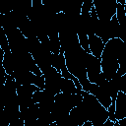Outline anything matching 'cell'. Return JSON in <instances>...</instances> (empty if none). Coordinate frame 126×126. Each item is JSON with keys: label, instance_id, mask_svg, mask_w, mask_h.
Segmentation results:
<instances>
[{"label": "cell", "instance_id": "obj_16", "mask_svg": "<svg viewBox=\"0 0 126 126\" xmlns=\"http://www.w3.org/2000/svg\"><path fill=\"white\" fill-rule=\"evenodd\" d=\"M69 116L71 117V119L73 120V122L76 124V126H82L84 124V122L87 121V118H86L83 110L80 108L79 105L73 107L70 110Z\"/></svg>", "mask_w": 126, "mask_h": 126}, {"label": "cell", "instance_id": "obj_18", "mask_svg": "<svg viewBox=\"0 0 126 126\" xmlns=\"http://www.w3.org/2000/svg\"><path fill=\"white\" fill-rule=\"evenodd\" d=\"M51 66L54 67L57 71H60V67L63 63H65V57H64V52L60 51L59 53H51Z\"/></svg>", "mask_w": 126, "mask_h": 126}, {"label": "cell", "instance_id": "obj_22", "mask_svg": "<svg viewBox=\"0 0 126 126\" xmlns=\"http://www.w3.org/2000/svg\"><path fill=\"white\" fill-rule=\"evenodd\" d=\"M33 85H35L36 87H38L40 90H43V89H44L45 81H44V76H43V74H41V75H36V76H35Z\"/></svg>", "mask_w": 126, "mask_h": 126}, {"label": "cell", "instance_id": "obj_13", "mask_svg": "<svg viewBox=\"0 0 126 126\" xmlns=\"http://www.w3.org/2000/svg\"><path fill=\"white\" fill-rule=\"evenodd\" d=\"M115 104V119L119 120L126 117V93L119 91L114 101Z\"/></svg>", "mask_w": 126, "mask_h": 126}, {"label": "cell", "instance_id": "obj_2", "mask_svg": "<svg viewBox=\"0 0 126 126\" xmlns=\"http://www.w3.org/2000/svg\"><path fill=\"white\" fill-rule=\"evenodd\" d=\"M125 44L126 42H124L119 37L110 38L105 42L100 55V67L101 72L106 80L112 79L116 74L119 67L118 57Z\"/></svg>", "mask_w": 126, "mask_h": 126}, {"label": "cell", "instance_id": "obj_7", "mask_svg": "<svg viewBox=\"0 0 126 126\" xmlns=\"http://www.w3.org/2000/svg\"><path fill=\"white\" fill-rule=\"evenodd\" d=\"M42 74L44 76V81H45L44 90L48 91L54 95L60 93L61 92L60 86H61V82L63 79L61 73L51 66L48 70H46Z\"/></svg>", "mask_w": 126, "mask_h": 126}, {"label": "cell", "instance_id": "obj_5", "mask_svg": "<svg viewBox=\"0 0 126 126\" xmlns=\"http://www.w3.org/2000/svg\"><path fill=\"white\" fill-rule=\"evenodd\" d=\"M4 32L7 35L10 50L13 53L29 52L27 45V38L24 36V34L20 32L18 28H12Z\"/></svg>", "mask_w": 126, "mask_h": 126}, {"label": "cell", "instance_id": "obj_12", "mask_svg": "<svg viewBox=\"0 0 126 126\" xmlns=\"http://www.w3.org/2000/svg\"><path fill=\"white\" fill-rule=\"evenodd\" d=\"M83 0H61V12L67 15H79Z\"/></svg>", "mask_w": 126, "mask_h": 126}, {"label": "cell", "instance_id": "obj_21", "mask_svg": "<svg viewBox=\"0 0 126 126\" xmlns=\"http://www.w3.org/2000/svg\"><path fill=\"white\" fill-rule=\"evenodd\" d=\"M0 46L4 50V52L10 50L9 42H8V39H7V35H6V33H5V32H4L2 27L0 28Z\"/></svg>", "mask_w": 126, "mask_h": 126}, {"label": "cell", "instance_id": "obj_15", "mask_svg": "<svg viewBox=\"0 0 126 126\" xmlns=\"http://www.w3.org/2000/svg\"><path fill=\"white\" fill-rule=\"evenodd\" d=\"M32 0H19L12 11L15 12L16 14L28 17V15L32 9Z\"/></svg>", "mask_w": 126, "mask_h": 126}, {"label": "cell", "instance_id": "obj_14", "mask_svg": "<svg viewBox=\"0 0 126 126\" xmlns=\"http://www.w3.org/2000/svg\"><path fill=\"white\" fill-rule=\"evenodd\" d=\"M2 65H3V68H4L5 72L8 75H12L13 72L16 70L15 56H14V53L11 50H8V51L4 52V56H3V60H2Z\"/></svg>", "mask_w": 126, "mask_h": 126}, {"label": "cell", "instance_id": "obj_25", "mask_svg": "<svg viewBox=\"0 0 126 126\" xmlns=\"http://www.w3.org/2000/svg\"><path fill=\"white\" fill-rule=\"evenodd\" d=\"M118 3H120V4H123V5H125L126 4V0H116Z\"/></svg>", "mask_w": 126, "mask_h": 126}, {"label": "cell", "instance_id": "obj_17", "mask_svg": "<svg viewBox=\"0 0 126 126\" xmlns=\"http://www.w3.org/2000/svg\"><path fill=\"white\" fill-rule=\"evenodd\" d=\"M109 32H110L111 38L120 37V25L115 15L112 16V18L109 21Z\"/></svg>", "mask_w": 126, "mask_h": 126}, {"label": "cell", "instance_id": "obj_9", "mask_svg": "<svg viewBox=\"0 0 126 126\" xmlns=\"http://www.w3.org/2000/svg\"><path fill=\"white\" fill-rule=\"evenodd\" d=\"M86 71L88 80L91 83H96L101 74L100 59L94 57L90 52H88L86 56Z\"/></svg>", "mask_w": 126, "mask_h": 126}, {"label": "cell", "instance_id": "obj_19", "mask_svg": "<svg viewBox=\"0 0 126 126\" xmlns=\"http://www.w3.org/2000/svg\"><path fill=\"white\" fill-rule=\"evenodd\" d=\"M48 39H49V48H50L51 53H59L60 52V41H59L58 32L49 34Z\"/></svg>", "mask_w": 126, "mask_h": 126}, {"label": "cell", "instance_id": "obj_23", "mask_svg": "<svg viewBox=\"0 0 126 126\" xmlns=\"http://www.w3.org/2000/svg\"><path fill=\"white\" fill-rule=\"evenodd\" d=\"M92 7H93V0H83V4H82L81 12L90 13Z\"/></svg>", "mask_w": 126, "mask_h": 126}, {"label": "cell", "instance_id": "obj_1", "mask_svg": "<svg viewBox=\"0 0 126 126\" xmlns=\"http://www.w3.org/2000/svg\"><path fill=\"white\" fill-rule=\"evenodd\" d=\"M87 53L88 52L83 49L81 45L64 51L65 63L68 71L78 79L82 86V89L86 92L89 91V88L91 86V82L88 80L86 71Z\"/></svg>", "mask_w": 126, "mask_h": 126}, {"label": "cell", "instance_id": "obj_8", "mask_svg": "<svg viewBox=\"0 0 126 126\" xmlns=\"http://www.w3.org/2000/svg\"><path fill=\"white\" fill-rule=\"evenodd\" d=\"M36 90H39V88L33 84L17 86V97H18L20 110L27 108L34 103L32 101V94Z\"/></svg>", "mask_w": 126, "mask_h": 126}, {"label": "cell", "instance_id": "obj_3", "mask_svg": "<svg viewBox=\"0 0 126 126\" xmlns=\"http://www.w3.org/2000/svg\"><path fill=\"white\" fill-rule=\"evenodd\" d=\"M83 110L87 120H90L93 126H101L108 118L107 109L89 92L83 94L82 101L78 104Z\"/></svg>", "mask_w": 126, "mask_h": 126}, {"label": "cell", "instance_id": "obj_11", "mask_svg": "<svg viewBox=\"0 0 126 126\" xmlns=\"http://www.w3.org/2000/svg\"><path fill=\"white\" fill-rule=\"evenodd\" d=\"M88 42H89L90 53L93 54L94 57L100 59V55H101V52L105 44L102 41V39L98 37L97 35H95L94 33H92L88 35Z\"/></svg>", "mask_w": 126, "mask_h": 126}, {"label": "cell", "instance_id": "obj_4", "mask_svg": "<svg viewBox=\"0 0 126 126\" xmlns=\"http://www.w3.org/2000/svg\"><path fill=\"white\" fill-rule=\"evenodd\" d=\"M83 95L80 94H70L60 92L54 95V104L51 109V115L54 121L69 114L70 110L82 101Z\"/></svg>", "mask_w": 126, "mask_h": 126}, {"label": "cell", "instance_id": "obj_10", "mask_svg": "<svg viewBox=\"0 0 126 126\" xmlns=\"http://www.w3.org/2000/svg\"><path fill=\"white\" fill-rule=\"evenodd\" d=\"M107 81L105 80L101 85H96L94 83H91V86L89 88V93L94 95V97L105 107L107 108L111 103V97L107 91Z\"/></svg>", "mask_w": 126, "mask_h": 126}, {"label": "cell", "instance_id": "obj_20", "mask_svg": "<svg viewBox=\"0 0 126 126\" xmlns=\"http://www.w3.org/2000/svg\"><path fill=\"white\" fill-rule=\"evenodd\" d=\"M19 0H0V13L6 14L14 9Z\"/></svg>", "mask_w": 126, "mask_h": 126}, {"label": "cell", "instance_id": "obj_6", "mask_svg": "<svg viewBox=\"0 0 126 126\" xmlns=\"http://www.w3.org/2000/svg\"><path fill=\"white\" fill-rule=\"evenodd\" d=\"M117 3L116 0H93V6L98 20L109 21L116 13Z\"/></svg>", "mask_w": 126, "mask_h": 126}, {"label": "cell", "instance_id": "obj_24", "mask_svg": "<svg viewBox=\"0 0 126 126\" xmlns=\"http://www.w3.org/2000/svg\"><path fill=\"white\" fill-rule=\"evenodd\" d=\"M3 56H4V50H3V49L1 48V46H0V63H2Z\"/></svg>", "mask_w": 126, "mask_h": 126}]
</instances>
